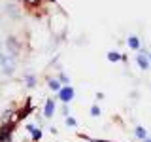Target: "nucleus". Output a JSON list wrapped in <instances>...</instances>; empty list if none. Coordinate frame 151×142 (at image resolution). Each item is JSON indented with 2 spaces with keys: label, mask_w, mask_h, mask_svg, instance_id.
Segmentation results:
<instances>
[{
  "label": "nucleus",
  "mask_w": 151,
  "mask_h": 142,
  "mask_svg": "<svg viewBox=\"0 0 151 142\" xmlns=\"http://www.w3.org/2000/svg\"><path fill=\"white\" fill-rule=\"evenodd\" d=\"M59 99L64 104H68L70 101H72V99H74V87H72V85H64V87H60L59 89Z\"/></svg>",
  "instance_id": "1"
},
{
  "label": "nucleus",
  "mask_w": 151,
  "mask_h": 142,
  "mask_svg": "<svg viewBox=\"0 0 151 142\" xmlns=\"http://www.w3.org/2000/svg\"><path fill=\"white\" fill-rule=\"evenodd\" d=\"M25 80H27V85H28V87H34V85H36V78L32 74H28Z\"/></svg>",
  "instance_id": "11"
},
{
  "label": "nucleus",
  "mask_w": 151,
  "mask_h": 142,
  "mask_svg": "<svg viewBox=\"0 0 151 142\" xmlns=\"http://www.w3.org/2000/svg\"><path fill=\"white\" fill-rule=\"evenodd\" d=\"M66 125H68V127H76V120H74V117H66Z\"/></svg>",
  "instance_id": "14"
},
{
  "label": "nucleus",
  "mask_w": 151,
  "mask_h": 142,
  "mask_svg": "<svg viewBox=\"0 0 151 142\" xmlns=\"http://www.w3.org/2000/svg\"><path fill=\"white\" fill-rule=\"evenodd\" d=\"M59 78H60V82H64V83H68V78H66V76H64V74H60V76H59Z\"/></svg>",
  "instance_id": "16"
},
{
  "label": "nucleus",
  "mask_w": 151,
  "mask_h": 142,
  "mask_svg": "<svg viewBox=\"0 0 151 142\" xmlns=\"http://www.w3.org/2000/svg\"><path fill=\"white\" fill-rule=\"evenodd\" d=\"M134 133H136V136H138V138H142V140L147 136V131H145L144 127H136V131H134Z\"/></svg>",
  "instance_id": "10"
},
{
  "label": "nucleus",
  "mask_w": 151,
  "mask_h": 142,
  "mask_svg": "<svg viewBox=\"0 0 151 142\" xmlns=\"http://www.w3.org/2000/svg\"><path fill=\"white\" fill-rule=\"evenodd\" d=\"M127 44H129L130 49H136V51H138V49H140V38H138V36H130Z\"/></svg>",
  "instance_id": "4"
},
{
  "label": "nucleus",
  "mask_w": 151,
  "mask_h": 142,
  "mask_svg": "<svg viewBox=\"0 0 151 142\" xmlns=\"http://www.w3.org/2000/svg\"><path fill=\"white\" fill-rule=\"evenodd\" d=\"M149 59H151V55H149Z\"/></svg>",
  "instance_id": "18"
},
{
  "label": "nucleus",
  "mask_w": 151,
  "mask_h": 142,
  "mask_svg": "<svg viewBox=\"0 0 151 142\" xmlns=\"http://www.w3.org/2000/svg\"><path fill=\"white\" fill-rule=\"evenodd\" d=\"M12 116H13L12 112H6V114H4V116H2V123H6V121H9V120H12Z\"/></svg>",
  "instance_id": "13"
},
{
  "label": "nucleus",
  "mask_w": 151,
  "mask_h": 142,
  "mask_svg": "<svg viewBox=\"0 0 151 142\" xmlns=\"http://www.w3.org/2000/svg\"><path fill=\"white\" fill-rule=\"evenodd\" d=\"M6 46H8V47H12V51H13V53H17V49H19V46H17V42H15V38H8V42H6Z\"/></svg>",
  "instance_id": "8"
},
{
  "label": "nucleus",
  "mask_w": 151,
  "mask_h": 142,
  "mask_svg": "<svg viewBox=\"0 0 151 142\" xmlns=\"http://www.w3.org/2000/svg\"><path fill=\"white\" fill-rule=\"evenodd\" d=\"M27 129L30 131V135H32V138H34V140H40L42 138V131L40 129H36V127H32V125H28Z\"/></svg>",
  "instance_id": "6"
},
{
  "label": "nucleus",
  "mask_w": 151,
  "mask_h": 142,
  "mask_svg": "<svg viewBox=\"0 0 151 142\" xmlns=\"http://www.w3.org/2000/svg\"><path fill=\"white\" fill-rule=\"evenodd\" d=\"M28 6H36V4H40V0H25Z\"/></svg>",
  "instance_id": "15"
},
{
  "label": "nucleus",
  "mask_w": 151,
  "mask_h": 142,
  "mask_svg": "<svg viewBox=\"0 0 151 142\" xmlns=\"http://www.w3.org/2000/svg\"><path fill=\"white\" fill-rule=\"evenodd\" d=\"M9 136H12V129H9V127H2V129H0V142L9 140Z\"/></svg>",
  "instance_id": "5"
},
{
  "label": "nucleus",
  "mask_w": 151,
  "mask_h": 142,
  "mask_svg": "<svg viewBox=\"0 0 151 142\" xmlns=\"http://www.w3.org/2000/svg\"><path fill=\"white\" fill-rule=\"evenodd\" d=\"M144 142H151V138H149V136H145V138H144Z\"/></svg>",
  "instance_id": "17"
},
{
  "label": "nucleus",
  "mask_w": 151,
  "mask_h": 142,
  "mask_svg": "<svg viewBox=\"0 0 151 142\" xmlns=\"http://www.w3.org/2000/svg\"><path fill=\"white\" fill-rule=\"evenodd\" d=\"M91 116H93V117H98V116H100V108H98L96 104H94V106H91Z\"/></svg>",
  "instance_id": "12"
},
{
  "label": "nucleus",
  "mask_w": 151,
  "mask_h": 142,
  "mask_svg": "<svg viewBox=\"0 0 151 142\" xmlns=\"http://www.w3.org/2000/svg\"><path fill=\"white\" fill-rule=\"evenodd\" d=\"M60 87H63V85H60L59 80H49V89H53V91L59 93V89H60Z\"/></svg>",
  "instance_id": "9"
},
{
  "label": "nucleus",
  "mask_w": 151,
  "mask_h": 142,
  "mask_svg": "<svg viewBox=\"0 0 151 142\" xmlns=\"http://www.w3.org/2000/svg\"><path fill=\"white\" fill-rule=\"evenodd\" d=\"M121 53H117V51H110L108 53V61H111V63H117V61H121Z\"/></svg>",
  "instance_id": "7"
},
{
  "label": "nucleus",
  "mask_w": 151,
  "mask_h": 142,
  "mask_svg": "<svg viewBox=\"0 0 151 142\" xmlns=\"http://www.w3.org/2000/svg\"><path fill=\"white\" fill-rule=\"evenodd\" d=\"M53 112H55V101H45V108H44L45 117H51Z\"/></svg>",
  "instance_id": "3"
},
{
  "label": "nucleus",
  "mask_w": 151,
  "mask_h": 142,
  "mask_svg": "<svg viewBox=\"0 0 151 142\" xmlns=\"http://www.w3.org/2000/svg\"><path fill=\"white\" fill-rule=\"evenodd\" d=\"M136 63H138V66H140L142 70H149V57L145 55V53L136 55Z\"/></svg>",
  "instance_id": "2"
}]
</instances>
